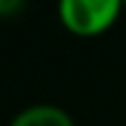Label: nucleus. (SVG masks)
<instances>
[{"label":"nucleus","instance_id":"nucleus-1","mask_svg":"<svg viewBox=\"0 0 126 126\" xmlns=\"http://www.w3.org/2000/svg\"><path fill=\"white\" fill-rule=\"evenodd\" d=\"M121 0H57V20L69 35L94 40L106 35L121 17Z\"/></svg>","mask_w":126,"mask_h":126},{"label":"nucleus","instance_id":"nucleus-2","mask_svg":"<svg viewBox=\"0 0 126 126\" xmlns=\"http://www.w3.org/2000/svg\"><path fill=\"white\" fill-rule=\"evenodd\" d=\"M8 126H77L72 114L57 104H32L17 111Z\"/></svg>","mask_w":126,"mask_h":126},{"label":"nucleus","instance_id":"nucleus-3","mask_svg":"<svg viewBox=\"0 0 126 126\" xmlns=\"http://www.w3.org/2000/svg\"><path fill=\"white\" fill-rule=\"evenodd\" d=\"M25 5H27V0H0V20L20 15Z\"/></svg>","mask_w":126,"mask_h":126},{"label":"nucleus","instance_id":"nucleus-4","mask_svg":"<svg viewBox=\"0 0 126 126\" xmlns=\"http://www.w3.org/2000/svg\"><path fill=\"white\" fill-rule=\"evenodd\" d=\"M121 3H124V10H126V0H121Z\"/></svg>","mask_w":126,"mask_h":126}]
</instances>
